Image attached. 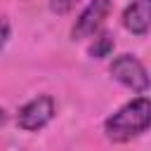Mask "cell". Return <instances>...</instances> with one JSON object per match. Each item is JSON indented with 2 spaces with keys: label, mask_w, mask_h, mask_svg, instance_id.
Here are the masks:
<instances>
[{
  "label": "cell",
  "mask_w": 151,
  "mask_h": 151,
  "mask_svg": "<svg viewBox=\"0 0 151 151\" xmlns=\"http://www.w3.org/2000/svg\"><path fill=\"white\" fill-rule=\"evenodd\" d=\"M149 123H151V101L139 94L137 99L123 104L116 113H111L104 123V134L109 142H116V144H123V142H130L139 134H144L149 130Z\"/></svg>",
  "instance_id": "cell-1"
},
{
  "label": "cell",
  "mask_w": 151,
  "mask_h": 151,
  "mask_svg": "<svg viewBox=\"0 0 151 151\" xmlns=\"http://www.w3.org/2000/svg\"><path fill=\"white\" fill-rule=\"evenodd\" d=\"M111 76H113L120 85H125L127 90H132V92H137V94H144V92L149 90V71H146V66H144L137 57H132V54H120V57H116V59L111 61Z\"/></svg>",
  "instance_id": "cell-2"
},
{
  "label": "cell",
  "mask_w": 151,
  "mask_h": 151,
  "mask_svg": "<svg viewBox=\"0 0 151 151\" xmlns=\"http://www.w3.org/2000/svg\"><path fill=\"white\" fill-rule=\"evenodd\" d=\"M57 113V104L50 94H38L31 101H26L17 113V125L24 132H38L42 130Z\"/></svg>",
  "instance_id": "cell-3"
},
{
  "label": "cell",
  "mask_w": 151,
  "mask_h": 151,
  "mask_svg": "<svg viewBox=\"0 0 151 151\" xmlns=\"http://www.w3.org/2000/svg\"><path fill=\"white\" fill-rule=\"evenodd\" d=\"M111 5H113L111 0H90V5L78 14L76 24L71 28L73 40H85V38H92L94 33H99L104 21L111 14Z\"/></svg>",
  "instance_id": "cell-4"
},
{
  "label": "cell",
  "mask_w": 151,
  "mask_h": 151,
  "mask_svg": "<svg viewBox=\"0 0 151 151\" xmlns=\"http://www.w3.org/2000/svg\"><path fill=\"white\" fill-rule=\"evenodd\" d=\"M149 21H151V0H132L123 12V26L139 38L149 33Z\"/></svg>",
  "instance_id": "cell-5"
},
{
  "label": "cell",
  "mask_w": 151,
  "mask_h": 151,
  "mask_svg": "<svg viewBox=\"0 0 151 151\" xmlns=\"http://www.w3.org/2000/svg\"><path fill=\"white\" fill-rule=\"evenodd\" d=\"M113 45H116L113 33H109V31H99V33H94V40H92L87 54H90L92 59H104V57H109V54L113 52Z\"/></svg>",
  "instance_id": "cell-6"
},
{
  "label": "cell",
  "mask_w": 151,
  "mask_h": 151,
  "mask_svg": "<svg viewBox=\"0 0 151 151\" xmlns=\"http://www.w3.org/2000/svg\"><path fill=\"white\" fill-rule=\"evenodd\" d=\"M78 2H80V0H50V7H52V12H57V14H66V12H71Z\"/></svg>",
  "instance_id": "cell-7"
},
{
  "label": "cell",
  "mask_w": 151,
  "mask_h": 151,
  "mask_svg": "<svg viewBox=\"0 0 151 151\" xmlns=\"http://www.w3.org/2000/svg\"><path fill=\"white\" fill-rule=\"evenodd\" d=\"M7 40H9V24H7L5 19H0V52H2V47L7 45Z\"/></svg>",
  "instance_id": "cell-8"
},
{
  "label": "cell",
  "mask_w": 151,
  "mask_h": 151,
  "mask_svg": "<svg viewBox=\"0 0 151 151\" xmlns=\"http://www.w3.org/2000/svg\"><path fill=\"white\" fill-rule=\"evenodd\" d=\"M7 118H9V116H7V111H5L2 106H0V127H5V123H7Z\"/></svg>",
  "instance_id": "cell-9"
}]
</instances>
